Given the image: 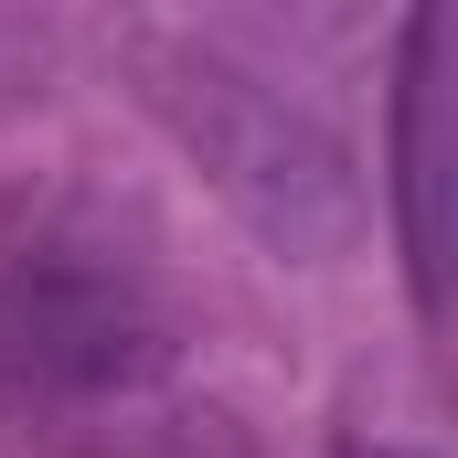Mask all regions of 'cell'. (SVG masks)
I'll return each instance as SVG.
<instances>
[{"label":"cell","instance_id":"7a4b0ae2","mask_svg":"<svg viewBox=\"0 0 458 458\" xmlns=\"http://www.w3.org/2000/svg\"><path fill=\"white\" fill-rule=\"evenodd\" d=\"M149 362H160V331L117 288H97V277H0V416L139 384Z\"/></svg>","mask_w":458,"mask_h":458},{"label":"cell","instance_id":"3957f363","mask_svg":"<svg viewBox=\"0 0 458 458\" xmlns=\"http://www.w3.org/2000/svg\"><path fill=\"white\" fill-rule=\"evenodd\" d=\"M448 54H458V11H416L405 32V117H394V160H405V267H416V299L427 320L448 310Z\"/></svg>","mask_w":458,"mask_h":458},{"label":"cell","instance_id":"6da1fadb","mask_svg":"<svg viewBox=\"0 0 458 458\" xmlns=\"http://www.w3.org/2000/svg\"><path fill=\"white\" fill-rule=\"evenodd\" d=\"M139 97L160 107V128L192 149V171L225 192V214L267 256L342 267L362 245L373 203H362L352 149L299 97H277L256 64H234L214 43H192V32H139Z\"/></svg>","mask_w":458,"mask_h":458}]
</instances>
